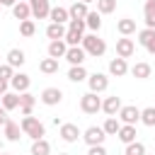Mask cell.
I'll return each instance as SVG.
<instances>
[{"mask_svg": "<svg viewBox=\"0 0 155 155\" xmlns=\"http://www.w3.org/2000/svg\"><path fill=\"white\" fill-rule=\"evenodd\" d=\"M19 128H22V133H24V136H29L31 140H39V138H44V136H46V126H44L36 116H22Z\"/></svg>", "mask_w": 155, "mask_h": 155, "instance_id": "1", "label": "cell"}, {"mask_svg": "<svg viewBox=\"0 0 155 155\" xmlns=\"http://www.w3.org/2000/svg\"><path fill=\"white\" fill-rule=\"evenodd\" d=\"M82 51L87 53V56H94V58H99V56H104L107 53V44H104V39H99L97 34H87V36H82Z\"/></svg>", "mask_w": 155, "mask_h": 155, "instance_id": "2", "label": "cell"}, {"mask_svg": "<svg viewBox=\"0 0 155 155\" xmlns=\"http://www.w3.org/2000/svg\"><path fill=\"white\" fill-rule=\"evenodd\" d=\"M116 119H119L121 124H126V126H136V124L140 121V109L133 107V104H124V107L119 109Z\"/></svg>", "mask_w": 155, "mask_h": 155, "instance_id": "3", "label": "cell"}, {"mask_svg": "<svg viewBox=\"0 0 155 155\" xmlns=\"http://www.w3.org/2000/svg\"><path fill=\"white\" fill-rule=\"evenodd\" d=\"M80 109L85 114H97V111H102V99L94 92H87V94L80 97Z\"/></svg>", "mask_w": 155, "mask_h": 155, "instance_id": "4", "label": "cell"}, {"mask_svg": "<svg viewBox=\"0 0 155 155\" xmlns=\"http://www.w3.org/2000/svg\"><path fill=\"white\" fill-rule=\"evenodd\" d=\"M104 138H107V133L102 131V126H90L82 131V140L87 143V148L90 145H104Z\"/></svg>", "mask_w": 155, "mask_h": 155, "instance_id": "5", "label": "cell"}, {"mask_svg": "<svg viewBox=\"0 0 155 155\" xmlns=\"http://www.w3.org/2000/svg\"><path fill=\"white\" fill-rule=\"evenodd\" d=\"M58 136H61L65 143H78V140L82 138V131H80V126H78V124H61Z\"/></svg>", "mask_w": 155, "mask_h": 155, "instance_id": "6", "label": "cell"}, {"mask_svg": "<svg viewBox=\"0 0 155 155\" xmlns=\"http://www.w3.org/2000/svg\"><path fill=\"white\" fill-rule=\"evenodd\" d=\"M87 85H90V92L99 94V92H104L109 87V78L104 73H92V75H87Z\"/></svg>", "mask_w": 155, "mask_h": 155, "instance_id": "7", "label": "cell"}, {"mask_svg": "<svg viewBox=\"0 0 155 155\" xmlns=\"http://www.w3.org/2000/svg\"><path fill=\"white\" fill-rule=\"evenodd\" d=\"M133 53H136V41L133 39H128V36L116 39V56L119 58H131Z\"/></svg>", "mask_w": 155, "mask_h": 155, "instance_id": "8", "label": "cell"}, {"mask_svg": "<svg viewBox=\"0 0 155 155\" xmlns=\"http://www.w3.org/2000/svg\"><path fill=\"white\" fill-rule=\"evenodd\" d=\"M29 85H31V78H29L27 73H15L12 80H10V87H12V92H17V94L29 92Z\"/></svg>", "mask_w": 155, "mask_h": 155, "instance_id": "9", "label": "cell"}, {"mask_svg": "<svg viewBox=\"0 0 155 155\" xmlns=\"http://www.w3.org/2000/svg\"><path fill=\"white\" fill-rule=\"evenodd\" d=\"M41 102H44L46 107L61 104V102H63V90H61V87H46V90L41 92Z\"/></svg>", "mask_w": 155, "mask_h": 155, "instance_id": "10", "label": "cell"}, {"mask_svg": "<svg viewBox=\"0 0 155 155\" xmlns=\"http://www.w3.org/2000/svg\"><path fill=\"white\" fill-rule=\"evenodd\" d=\"M138 44L148 51V53H155V29H140L138 31Z\"/></svg>", "mask_w": 155, "mask_h": 155, "instance_id": "11", "label": "cell"}, {"mask_svg": "<svg viewBox=\"0 0 155 155\" xmlns=\"http://www.w3.org/2000/svg\"><path fill=\"white\" fill-rule=\"evenodd\" d=\"M29 7H31V17H36V19H46L51 12L48 0H29Z\"/></svg>", "mask_w": 155, "mask_h": 155, "instance_id": "12", "label": "cell"}, {"mask_svg": "<svg viewBox=\"0 0 155 155\" xmlns=\"http://www.w3.org/2000/svg\"><path fill=\"white\" fill-rule=\"evenodd\" d=\"M121 107H124V104H121V97H116V94H111V97H104V99H102V111H104L107 116H116Z\"/></svg>", "mask_w": 155, "mask_h": 155, "instance_id": "13", "label": "cell"}, {"mask_svg": "<svg viewBox=\"0 0 155 155\" xmlns=\"http://www.w3.org/2000/svg\"><path fill=\"white\" fill-rule=\"evenodd\" d=\"M85 56H87V53L82 51V46H68V51H65L63 58H65L70 65H82V63H85Z\"/></svg>", "mask_w": 155, "mask_h": 155, "instance_id": "14", "label": "cell"}, {"mask_svg": "<svg viewBox=\"0 0 155 155\" xmlns=\"http://www.w3.org/2000/svg\"><path fill=\"white\" fill-rule=\"evenodd\" d=\"M34 104H36V97H34L31 92H22V94H19V114H22V116H31Z\"/></svg>", "mask_w": 155, "mask_h": 155, "instance_id": "15", "label": "cell"}, {"mask_svg": "<svg viewBox=\"0 0 155 155\" xmlns=\"http://www.w3.org/2000/svg\"><path fill=\"white\" fill-rule=\"evenodd\" d=\"M128 73V63H126V58H111L109 61V75H114V78H124Z\"/></svg>", "mask_w": 155, "mask_h": 155, "instance_id": "16", "label": "cell"}, {"mask_svg": "<svg viewBox=\"0 0 155 155\" xmlns=\"http://www.w3.org/2000/svg\"><path fill=\"white\" fill-rule=\"evenodd\" d=\"M0 107H2L5 111L19 109V94H17V92H5V94L0 97Z\"/></svg>", "mask_w": 155, "mask_h": 155, "instance_id": "17", "label": "cell"}, {"mask_svg": "<svg viewBox=\"0 0 155 155\" xmlns=\"http://www.w3.org/2000/svg\"><path fill=\"white\" fill-rule=\"evenodd\" d=\"M128 70H131V75H133L136 80H148V78H150V73H153L150 63H145V61L136 63V65H133V68H128Z\"/></svg>", "mask_w": 155, "mask_h": 155, "instance_id": "18", "label": "cell"}, {"mask_svg": "<svg viewBox=\"0 0 155 155\" xmlns=\"http://www.w3.org/2000/svg\"><path fill=\"white\" fill-rule=\"evenodd\" d=\"M12 17L19 19V22L29 19V17H31V7H29V2H15V5H12Z\"/></svg>", "mask_w": 155, "mask_h": 155, "instance_id": "19", "label": "cell"}, {"mask_svg": "<svg viewBox=\"0 0 155 155\" xmlns=\"http://www.w3.org/2000/svg\"><path fill=\"white\" fill-rule=\"evenodd\" d=\"M48 19L51 22H56V24H65V22H70V15H68V7H51V12H48Z\"/></svg>", "mask_w": 155, "mask_h": 155, "instance_id": "20", "label": "cell"}, {"mask_svg": "<svg viewBox=\"0 0 155 155\" xmlns=\"http://www.w3.org/2000/svg\"><path fill=\"white\" fill-rule=\"evenodd\" d=\"M65 51H68V44L63 41V39H58V41H51L48 44V58H63L65 56Z\"/></svg>", "mask_w": 155, "mask_h": 155, "instance_id": "21", "label": "cell"}, {"mask_svg": "<svg viewBox=\"0 0 155 155\" xmlns=\"http://www.w3.org/2000/svg\"><path fill=\"white\" fill-rule=\"evenodd\" d=\"M24 61H27V56H24L22 48H10V51H7V65H12V68H22Z\"/></svg>", "mask_w": 155, "mask_h": 155, "instance_id": "22", "label": "cell"}, {"mask_svg": "<svg viewBox=\"0 0 155 155\" xmlns=\"http://www.w3.org/2000/svg\"><path fill=\"white\" fill-rule=\"evenodd\" d=\"M87 12H90V10H87V5H85V2H80V0H75V2L68 7L70 19H85V17H87Z\"/></svg>", "mask_w": 155, "mask_h": 155, "instance_id": "23", "label": "cell"}, {"mask_svg": "<svg viewBox=\"0 0 155 155\" xmlns=\"http://www.w3.org/2000/svg\"><path fill=\"white\" fill-rule=\"evenodd\" d=\"M85 27L92 31V34H97L99 29H102V15L94 10V12H87V17H85Z\"/></svg>", "mask_w": 155, "mask_h": 155, "instance_id": "24", "label": "cell"}, {"mask_svg": "<svg viewBox=\"0 0 155 155\" xmlns=\"http://www.w3.org/2000/svg\"><path fill=\"white\" fill-rule=\"evenodd\" d=\"M116 31H119L121 36H131V34L136 31V19H131V17L119 19V22H116Z\"/></svg>", "mask_w": 155, "mask_h": 155, "instance_id": "25", "label": "cell"}, {"mask_svg": "<svg viewBox=\"0 0 155 155\" xmlns=\"http://www.w3.org/2000/svg\"><path fill=\"white\" fill-rule=\"evenodd\" d=\"M65 31H68V27H65V24H56V22H51V24L46 27V36H48L51 41L63 39V36H65Z\"/></svg>", "mask_w": 155, "mask_h": 155, "instance_id": "26", "label": "cell"}, {"mask_svg": "<svg viewBox=\"0 0 155 155\" xmlns=\"http://www.w3.org/2000/svg\"><path fill=\"white\" fill-rule=\"evenodd\" d=\"M31 155H51V143L46 138H39V140H31V148H29Z\"/></svg>", "mask_w": 155, "mask_h": 155, "instance_id": "27", "label": "cell"}, {"mask_svg": "<svg viewBox=\"0 0 155 155\" xmlns=\"http://www.w3.org/2000/svg\"><path fill=\"white\" fill-rule=\"evenodd\" d=\"M143 17H145V27L148 29H155V0H145Z\"/></svg>", "mask_w": 155, "mask_h": 155, "instance_id": "28", "label": "cell"}, {"mask_svg": "<svg viewBox=\"0 0 155 155\" xmlns=\"http://www.w3.org/2000/svg\"><path fill=\"white\" fill-rule=\"evenodd\" d=\"M2 131H5V138H7V140H12V143H17V140H19L22 128H19V124H15L12 119H10V121L2 126Z\"/></svg>", "mask_w": 155, "mask_h": 155, "instance_id": "29", "label": "cell"}, {"mask_svg": "<svg viewBox=\"0 0 155 155\" xmlns=\"http://www.w3.org/2000/svg\"><path fill=\"white\" fill-rule=\"evenodd\" d=\"M119 140L124 143V145H128V143H133L136 140V126H126V124H121V128H119Z\"/></svg>", "mask_w": 155, "mask_h": 155, "instance_id": "30", "label": "cell"}, {"mask_svg": "<svg viewBox=\"0 0 155 155\" xmlns=\"http://www.w3.org/2000/svg\"><path fill=\"white\" fill-rule=\"evenodd\" d=\"M68 80H70V82H82V80H87V70H85V65H70V70H68Z\"/></svg>", "mask_w": 155, "mask_h": 155, "instance_id": "31", "label": "cell"}, {"mask_svg": "<svg viewBox=\"0 0 155 155\" xmlns=\"http://www.w3.org/2000/svg\"><path fill=\"white\" fill-rule=\"evenodd\" d=\"M119 128H121V121H119L116 116H107V121L102 124V131H104L107 136H116Z\"/></svg>", "mask_w": 155, "mask_h": 155, "instance_id": "32", "label": "cell"}, {"mask_svg": "<svg viewBox=\"0 0 155 155\" xmlns=\"http://www.w3.org/2000/svg\"><path fill=\"white\" fill-rule=\"evenodd\" d=\"M39 70L46 73V75H53V73H58V61L56 58H44L39 63Z\"/></svg>", "mask_w": 155, "mask_h": 155, "instance_id": "33", "label": "cell"}, {"mask_svg": "<svg viewBox=\"0 0 155 155\" xmlns=\"http://www.w3.org/2000/svg\"><path fill=\"white\" fill-rule=\"evenodd\" d=\"M140 124H145V126H155V107H145V109H140Z\"/></svg>", "mask_w": 155, "mask_h": 155, "instance_id": "34", "label": "cell"}, {"mask_svg": "<svg viewBox=\"0 0 155 155\" xmlns=\"http://www.w3.org/2000/svg\"><path fill=\"white\" fill-rule=\"evenodd\" d=\"M116 10V0H97V12L99 15H111Z\"/></svg>", "mask_w": 155, "mask_h": 155, "instance_id": "35", "label": "cell"}, {"mask_svg": "<svg viewBox=\"0 0 155 155\" xmlns=\"http://www.w3.org/2000/svg\"><path fill=\"white\" fill-rule=\"evenodd\" d=\"M63 41H65L68 46H80V44H82V34H80V31L68 29V31H65V36H63Z\"/></svg>", "mask_w": 155, "mask_h": 155, "instance_id": "36", "label": "cell"}, {"mask_svg": "<svg viewBox=\"0 0 155 155\" xmlns=\"http://www.w3.org/2000/svg\"><path fill=\"white\" fill-rule=\"evenodd\" d=\"M124 155H145V145H143L140 140H133V143H128V145H126Z\"/></svg>", "mask_w": 155, "mask_h": 155, "instance_id": "37", "label": "cell"}, {"mask_svg": "<svg viewBox=\"0 0 155 155\" xmlns=\"http://www.w3.org/2000/svg\"><path fill=\"white\" fill-rule=\"evenodd\" d=\"M34 31H36V24H34L31 19L19 22V34H22V36H34Z\"/></svg>", "mask_w": 155, "mask_h": 155, "instance_id": "38", "label": "cell"}, {"mask_svg": "<svg viewBox=\"0 0 155 155\" xmlns=\"http://www.w3.org/2000/svg\"><path fill=\"white\" fill-rule=\"evenodd\" d=\"M12 75H15V68L7 65V63H2V65H0V80H7V82H10Z\"/></svg>", "mask_w": 155, "mask_h": 155, "instance_id": "39", "label": "cell"}, {"mask_svg": "<svg viewBox=\"0 0 155 155\" xmlns=\"http://www.w3.org/2000/svg\"><path fill=\"white\" fill-rule=\"evenodd\" d=\"M68 29H73V31H85V19H70L68 22Z\"/></svg>", "mask_w": 155, "mask_h": 155, "instance_id": "40", "label": "cell"}, {"mask_svg": "<svg viewBox=\"0 0 155 155\" xmlns=\"http://www.w3.org/2000/svg\"><path fill=\"white\" fill-rule=\"evenodd\" d=\"M87 155H107V148L104 145H90Z\"/></svg>", "mask_w": 155, "mask_h": 155, "instance_id": "41", "label": "cell"}, {"mask_svg": "<svg viewBox=\"0 0 155 155\" xmlns=\"http://www.w3.org/2000/svg\"><path fill=\"white\" fill-rule=\"evenodd\" d=\"M7 121H10V116H7V111H5L2 107H0V128H2V126H5Z\"/></svg>", "mask_w": 155, "mask_h": 155, "instance_id": "42", "label": "cell"}, {"mask_svg": "<svg viewBox=\"0 0 155 155\" xmlns=\"http://www.w3.org/2000/svg\"><path fill=\"white\" fill-rule=\"evenodd\" d=\"M7 90H10V82H7V80H0V97H2Z\"/></svg>", "mask_w": 155, "mask_h": 155, "instance_id": "43", "label": "cell"}, {"mask_svg": "<svg viewBox=\"0 0 155 155\" xmlns=\"http://www.w3.org/2000/svg\"><path fill=\"white\" fill-rule=\"evenodd\" d=\"M0 2H2V7H12L17 0H0Z\"/></svg>", "mask_w": 155, "mask_h": 155, "instance_id": "44", "label": "cell"}, {"mask_svg": "<svg viewBox=\"0 0 155 155\" xmlns=\"http://www.w3.org/2000/svg\"><path fill=\"white\" fill-rule=\"evenodd\" d=\"M80 2H85V5H90V2H97V0H80Z\"/></svg>", "mask_w": 155, "mask_h": 155, "instance_id": "45", "label": "cell"}, {"mask_svg": "<svg viewBox=\"0 0 155 155\" xmlns=\"http://www.w3.org/2000/svg\"><path fill=\"white\" fill-rule=\"evenodd\" d=\"M0 153H2V140H0Z\"/></svg>", "mask_w": 155, "mask_h": 155, "instance_id": "46", "label": "cell"}, {"mask_svg": "<svg viewBox=\"0 0 155 155\" xmlns=\"http://www.w3.org/2000/svg\"><path fill=\"white\" fill-rule=\"evenodd\" d=\"M17 2H27V0H17Z\"/></svg>", "mask_w": 155, "mask_h": 155, "instance_id": "47", "label": "cell"}, {"mask_svg": "<svg viewBox=\"0 0 155 155\" xmlns=\"http://www.w3.org/2000/svg\"><path fill=\"white\" fill-rule=\"evenodd\" d=\"M0 155H10V153H0Z\"/></svg>", "mask_w": 155, "mask_h": 155, "instance_id": "48", "label": "cell"}, {"mask_svg": "<svg viewBox=\"0 0 155 155\" xmlns=\"http://www.w3.org/2000/svg\"><path fill=\"white\" fill-rule=\"evenodd\" d=\"M58 155H68V153H58Z\"/></svg>", "mask_w": 155, "mask_h": 155, "instance_id": "49", "label": "cell"}, {"mask_svg": "<svg viewBox=\"0 0 155 155\" xmlns=\"http://www.w3.org/2000/svg\"><path fill=\"white\" fill-rule=\"evenodd\" d=\"M0 7H2V2H0Z\"/></svg>", "mask_w": 155, "mask_h": 155, "instance_id": "50", "label": "cell"}]
</instances>
